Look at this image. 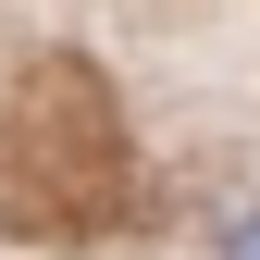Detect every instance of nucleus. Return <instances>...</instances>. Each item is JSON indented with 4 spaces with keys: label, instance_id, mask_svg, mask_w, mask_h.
<instances>
[{
    "label": "nucleus",
    "instance_id": "obj_1",
    "mask_svg": "<svg viewBox=\"0 0 260 260\" xmlns=\"http://www.w3.org/2000/svg\"><path fill=\"white\" fill-rule=\"evenodd\" d=\"M223 260H260V211H236V223H223Z\"/></svg>",
    "mask_w": 260,
    "mask_h": 260
}]
</instances>
